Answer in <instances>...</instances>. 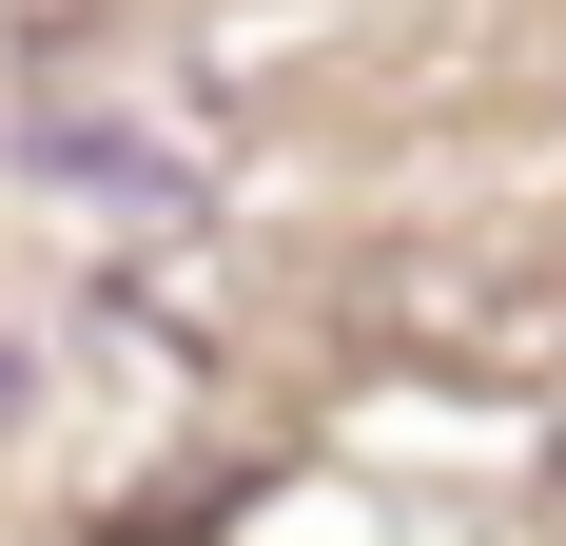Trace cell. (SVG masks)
I'll use <instances>...</instances> for the list:
<instances>
[{"mask_svg": "<svg viewBox=\"0 0 566 546\" xmlns=\"http://www.w3.org/2000/svg\"><path fill=\"white\" fill-rule=\"evenodd\" d=\"M20 390H40V371H20V351H0V410H20Z\"/></svg>", "mask_w": 566, "mask_h": 546, "instance_id": "obj_1", "label": "cell"}]
</instances>
